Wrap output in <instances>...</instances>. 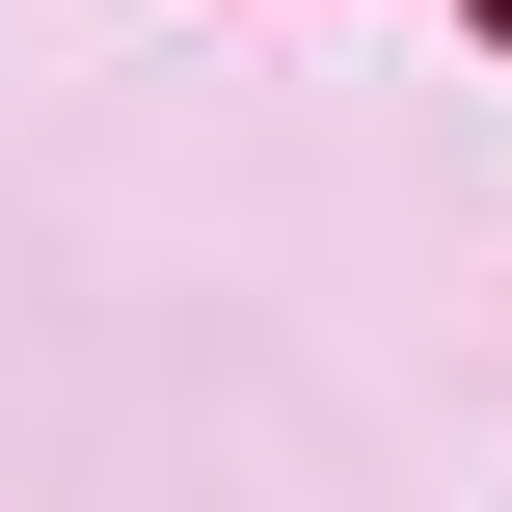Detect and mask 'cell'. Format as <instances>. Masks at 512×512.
I'll return each instance as SVG.
<instances>
[{
	"label": "cell",
	"mask_w": 512,
	"mask_h": 512,
	"mask_svg": "<svg viewBox=\"0 0 512 512\" xmlns=\"http://www.w3.org/2000/svg\"><path fill=\"white\" fill-rule=\"evenodd\" d=\"M486 27H512V0H486Z\"/></svg>",
	"instance_id": "cell-1"
}]
</instances>
